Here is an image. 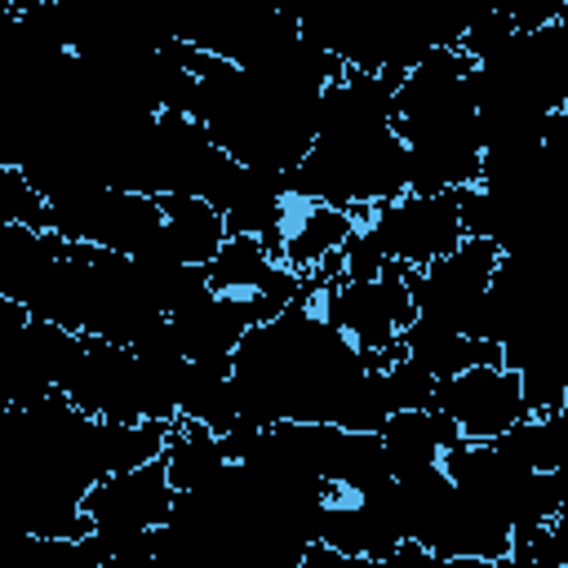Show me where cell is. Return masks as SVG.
<instances>
[{
    "label": "cell",
    "instance_id": "cell-1",
    "mask_svg": "<svg viewBox=\"0 0 568 568\" xmlns=\"http://www.w3.org/2000/svg\"><path fill=\"white\" fill-rule=\"evenodd\" d=\"M169 435V422H102L62 395H49L31 408H4L0 470L18 537H89L93 524L84 515V497L111 475L160 462Z\"/></svg>",
    "mask_w": 568,
    "mask_h": 568
},
{
    "label": "cell",
    "instance_id": "cell-2",
    "mask_svg": "<svg viewBox=\"0 0 568 568\" xmlns=\"http://www.w3.org/2000/svg\"><path fill=\"white\" fill-rule=\"evenodd\" d=\"M364 377L368 355L328 315V284L320 275H306L302 297L271 324H257L231 359L240 422L253 430L284 422L337 426Z\"/></svg>",
    "mask_w": 568,
    "mask_h": 568
},
{
    "label": "cell",
    "instance_id": "cell-3",
    "mask_svg": "<svg viewBox=\"0 0 568 568\" xmlns=\"http://www.w3.org/2000/svg\"><path fill=\"white\" fill-rule=\"evenodd\" d=\"M399 80L404 75L390 71H346L337 84H328L315 146L293 173V195L333 204L355 222H364L377 204L408 195V146L395 133Z\"/></svg>",
    "mask_w": 568,
    "mask_h": 568
},
{
    "label": "cell",
    "instance_id": "cell-4",
    "mask_svg": "<svg viewBox=\"0 0 568 568\" xmlns=\"http://www.w3.org/2000/svg\"><path fill=\"white\" fill-rule=\"evenodd\" d=\"M470 58L457 44L430 49L395 93V133L408 146V191L448 195L479 186L484 142L470 102Z\"/></svg>",
    "mask_w": 568,
    "mask_h": 568
},
{
    "label": "cell",
    "instance_id": "cell-5",
    "mask_svg": "<svg viewBox=\"0 0 568 568\" xmlns=\"http://www.w3.org/2000/svg\"><path fill=\"white\" fill-rule=\"evenodd\" d=\"M173 501H178V488H173L169 466L160 457V462L138 466V470L102 479L84 497V515H89L93 537L102 541V550L111 559H129V564L151 568V541L169 524Z\"/></svg>",
    "mask_w": 568,
    "mask_h": 568
},
{
    "label": "cell",
    "instance_id": "cell-6",
    "mask_svg": "<svg viewBox=\"0 0 568 568\" xmlns=\"http://www.w3.org/2000/svg\"><path fill=\"white\" fill-rule=\"evenodd\" d=\"M58 395L71 399L80 413L102 417V422H124V426L155 422V404H151L138 355L120 342H106V337H80L75 333Z\"/></svg>",
    "mask_w": 568,
    "mask_h": 568
},
{
    "label": "cell",
    "instance_id": "cell-7",
    "mask_svg": "<svg viewBox=\"0 0 568 568\" xmlns=\"http://www.w3.org/2000/svg\"><path fill=\"white\" fill-rule=\"evenodd\" d=\"M497 262H501V248L493 240L466 235L462 248H453L448 257L430 262L426 271L408 266V284H413V302H417V324L439 328V333L479 337L484 297H488Z\"/></svg>",
    "mask_w": 568,
    "mask_h": 568
},
{
    "label": "cell",
    "instance_id": "cell-8",
    "mask_svg": "<svg viewBox=\"0 0 568 568\" xmlns=\"http://www.w3.org/2000/svg\"><path fill=\"white\" fill-rule=\"evenodd\" d=\"M328 315L337 328L364 351H404V333L417 324V302L408 284V266L390 262L373 280H337L328 284Z\"/></svg>",
    "mask_w": 568,
    "mask_h": 568
},
{
    "label": "cell",
    "instance_id": "cell-9",
    "mask_svg": "<svg viewBox=\"0 0 568 568\" xmlns=\"http://www.w3.org/2000/svg\"><path fill=\"white\" fill-rule=\"evenodd\" d=\"M364 222L382 240L386 257L399 266H413V271H426L430 262L448 257L466 240L462 191H448V195H413L408 191L390 204H377Z\"/></svg>",
    "mask_w": 568,
    "mask_h": 568
},
{
    "label": "cell",
    "instance_id": "cell-10",
    "mask_svg": "<svg viewBox=\"0 0 568 568\" xmlns=\"http://www.w3.org/2000/svg\"><path fill=\"white\" fill-rule=\"evenodd\" d=\"M435 408L444 417H453L457 430H462V439H470V444L501 439L510 426H519L528 417L524 382L506 364L466 368V373L439 382L435 386Z\"/></svg>",
    "mask_w": 568,
    "mask_h": 568
},
{
    "label": "cell",
    "instance_id": "cell-11",
    "mask_svg": "<svg viewBox=\"0 0 568 568\" xmlns=\"http://www.w3.org/2000/svg\"><path fill=\"white\" fill-rule=\"evenodd\" d=\"M355 226H359V222H355L351 213H342V209H333V204H320V200L293 195L280 235H271V240H262V244H266L271 257L284 262L288 271L311 275L328 253H342V248H346V240L355 235Z\"/></svg>",
    "mask_w": 568,
    "mask_h": 568
},
{
    "label": "cell",
    "instance_id": "cell-12",
    "mask_svg": "<svg viewBox=\"0 0 568 568\" xmlns=\"http://www.w3.org/2000/svg\"><path fill=\"white\" fill-rule=\"evenodd\" d=\"M160 209H164V231L146 262L209 266L222 253V244L231 240L226 217L200 195H160Z\"/></svg>",
    "mask_w": 568,
    "mask_h": 568
},
{
    "label": "cell",
    "instance_id": "cell-13",
    "mask_svg": "<svg viewBox=\"0 0 568 568\" xmlns=\"http://www.w3.org/2000/svg\"><path fill=\"white\" fill-rule=\"evenodd\" d=\"M382 444H386V457H390L395 479H408V475H422V470L444 466V457L462 444V430L439 408H408V413H395L386 422Z\"/></svg>",
    "mask_w": 568,
    "mask_h": 568
},
{
    "label": "cell",
    "instance_id": "cell-14",
    "mask_svg": "<svg viewBox=\"0 0 568 568\" xmlns=\"http://www.w3.org/2000/svg\"><path fill=\"white\" fill-rule=\"evenodd\" d=\"M62 253H67V240L58 231H31V226L0 222V297L27 306L44 288Z\"/></svg>",
    "mask_w": 568,
    "mask_h": 568
},
{
    "label": "cell",
    "instance_id": "cell-15",
    "mask_svg": "<svg viewBox=\"0 0 568 568\" xmlns=\"http://www.w3.org/2000/svg\"><path fill=\"white\" fill-rule=\"evenodd\" d=\"M226 462L231 457H226L222 435H213L204 426H191V422H173V435H169V448H164V466H169V479H173L178 493L209 484Z\"/></svg>",
    "mask_w": 568,
    "mask_h": 568
},
{
    "label": "cell",
    "instance_id": "cell-16",
    "mask_svg": "<svg viewBox=\"0 0 568 568\" xmlns=\"http://www.w3.org/2000/svg\"><path fill=\"white\" fill-rule=\"evenodd\" d=\"M501 444L528 462L532 470L541 475H555V470H568V408H555V413H528L519 426H510L501 435Z\"/></svg>",
    "mask_w": 568,
    "mask_h": 568
},
{
    "label": "cell",
    "instance_id": "cell-17",
    "mask_svg": "<svg viewBox=\"0 0 568 568\" xmlns=\"http://www.w3.org/2000/svg\"><path fill=\"white\" fill-rule=\"evenodd\" d=\"M0 222L4 226L49 231V200L9 164H0Z\"/></svg>",
    "mask_w": 568,
    "mask_h": 568
},
{
    "label": "cell",
    "instance_id": "cell-18",
    "mask_svg": "<svg viewBox=\"0 0 568 568\" xmlns=\"http://www.w3.org/2000/svg\"><path fill=\"white\" fill-rule=\"evenodd\" d=\"M382 373V390H386V404L390 413H408V408H435V377L413 364L408 355H399L390 368H377Z\"/></svg>",
    "mask_w": 568,
    "mask_h": 568
},
{
    "label": "cell",
    "instance_id": "cell-19",
    "mask_svg": "<svg viewBox=\"0 0 568 568\" xmlns=\"http://www.w3.org/2000/svg\"><path fill=\"white\" fill-rule=\"evenodd\" d=\"M297 568H430V550L417 541H404L390 559H364V555H342V550L315 541Z\"/></svg>",
    "mask_w": 568,
    "mask_h": 568
},
{
    "label": "cell",
    "instance_id": "cell-20",
    "mask_svg": "<svg viewBox=\"0 0 568 568\" xmlns=\"http://www.w3.org/2000/svg\"><path fill=\"white\" fill-rule=\"evenodd\" d=\"M448 568H506V559H479V555H462V559H448Z\"/></svg>",
    "mask_w": 568,
    "mask_h": 568
}]
</instances>
